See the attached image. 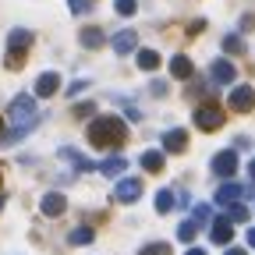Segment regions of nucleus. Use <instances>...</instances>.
Wrapping results in <instances>:
<instances>
[{
	"label": "nucleus",
	"mask_w": 255,
	"mask_h": 255,
	"mask_svg": "<svg viewBox=\"0 0 255 255\" xmlns=\"http://www.w3.org/2000/svg\"><path fill=\"white\" fill-rule=\"evenodd\" d=\"M191 220H195L199 227H202V223L209 220V206H195V209H191Z\"/></svg>",
	"instance_id": "nucleus-28"
},
{
	"label": "nucleus",
	"mask_w": 255,
	"mask_h": 255,
	"mask_svg": "<svg viewBox=\"0 0 255 255\" xmlns=\"http://www.w3.org/2000/svg\"><path fill=\"white\" fill-rule=\"evenodd\" d=\"M227 255H245V248H227Z\"/></svg>",
	"instance_id": "nucleus-33"
},
{
	"label": "nucleus",
	"mask_w": 255,
	"mask_h": 255,
	"mask_svg": "<svg viewBox=\"0 0 255 255\" xmlns=\"http://www.w3.org/2000/svg\"><path fill=\"white\" fill-rule=\"evenodd\" d=\"M85 85H89V82H85V78H78V82H71V85H68V96H78V92H82V89H85Z\"/></svg>",
	"instance_id": "nucleus-30"
},
{
	"label": "nucleus",
	"mask_w": 255,
	"mask_h": 255,
	"mask_svg": "<svg viewBox=\"0 0 255 255\" xmlns=\"http://www.w3.org/2000/svg\"><path fill=\"white\" fill-rule=\"evenodd\" d=\"M82 46H85V50L103 46V32H100V28H85V32H82Z\"/></svg>",
	"instance_id": "nucleus-20"
},
{
	"label": "nucleus",
	"mask_w": 255,
	"mask_h": 255,
	"mask_svg": "<svg viewBox=\"0 0 255 255\" xmlns=\"http://www.w3.org/2000/svg\"><path fill=\"white\" fill-rule=\"evenodd\" d=\"M223 216H227L231 223H245V220H248V209L238 206V202H227V213H223Z\"/></svg>",
	"instance_id": "nucleus-22"
},
{
	"label": "nucleus",
	"mask_w": 255,
	"mask_h": 255,
	"mask_svg": "<svg viewBox=\"0 0 255 255\" xmlns=\"http://www.w3.org/2000/svg\"><path fill=\"white\" fill-rule=\"evenodd\" d=\"M174 206H177V195H174L170 188H159L156 191V213H170Z\"/></svg>",
	"instance_id": "nucleus-17"
},
{
	"label": "nucleus",
	"mask_w": 255,
	"mask_h": 255,
	"mask_svg": "<svg viewBox=\"0 0 255 255\" xmlns=\"http://www.w3.org/2000/svg\"><path fill=\"white\" fill-rule=\"evenodd\" d=\"M184 149H188V131L174 128V131L163 135V152H184Z\"/></svg>",
	"instance_id": "nucleus-12"
},
{
	"label": "nucleus",
	"mask_w": 255,
	"mask_h": 255,
	"mask_svg": "<svg viewBox=\"0 0 255 255\" xmlns=\"http://www.w3.org/2000/svg\"><path fill=\"white\" fill-rule=\"evenodd\" d=\"M138 46V36H135V28H124L114 36V53H131Z\"/></svg>",
	"instance_id": "nucleus-13"
},
{
	"label": "nucleus",
	"mask_w": 255,
	"mask_h": 255,
	"mask_svg": "<svg viewBox=\"0 0 255 255\" xmlns=\"http://www.w3.org/2000/svg\"><path fill=\"white\" fill-rule=\"evenodd\" d=\"M170 75H174V78H191V75H195V64H191V57H184V53L170 57Z\"/></svg>",
	"instance_id": "nucleus-14"
},
{
	"label": "nucleus",
	"mask_w": 255,
	"mask_h": 255,
	"mask_svg": "<svg viewBox=\"0 0 255 255\" xmlns=\"http://www.w3.org/2000/svg\"><path fill=\"white\" fill-rule=\"evenodd\" d=\"M128 138V128H124V121L121 117H96L92 124H89V142L96 145V149H117L121 142Z\"/></svg>",
	"instance_id": "nucleus-1"
},
{
	"label": "nucleus",
	"mask_w": 255,
	"mask_h": 255,
	"mask_svg": "<svg viewBox=\"0 0 255 255\" xmlns=\"http://www.w3.org/2000/svg\"><path fill=\"white\" fill-rule=\"evenodd\" d=\"M57 85H60V75H57V71H43V75L36 78V96H53Z\"/></svg>",
	"instance_id": "nucleus-15"
},
{
	"label": "nucleus",
	"mask_w": 255,
	"mask_h": 255,
	"mask_svg": "<svg viewBox=\"0 0 255 255\" xmlns=\"http://www.w3.org/2000/svg\"><path fill=\"white\" fill-rule=\"evenodd\" d=\"M92 7V0H71V11L75 14H82V11H89Z\"/></svg>",
	"instance_id": "nucleus-29"
},
{
	"label": "nucleus",
	"mask_w": 255,
	"mask_h": 255,
	"mask_svg": "<svg viewBox=\"0 0 255 255\" xmlns=\"http://www.w3.org/2000/svg\"><path fill=\"white\" fill-rule=\"evenodd\" d=\"M184 255H206V252H202V248H188Z\"/></svg>",
	"instance_id": "nucleus-32"
},
{
	"label": "nucleus",
	"mask_w": 255,
	"mask_h": 255,
	"mask_svg": "<svg viewBox=\"0 0 255 255\" xmlns=\"http://www.w3.org/2000/svg\"><path fill=\"white\" fill-rule=\"evenodd\" d=\"M209 78H213L216 85H231V82L238 78V68H234L231 60H216L213 68H209Z\"/></svg>",
	"instance_id": "nucleus-9"
},
{
	"label": "nucleus",
	"mask_w": 255,
	"mask_h": 255,
	"mask_svg": "<svg viewBox=\"0 0 255 255\" xmlns=\"http://www.w3.org/2000/svg\"><path fill=\"white\" fill-rule=\"evenodd\" d=\"M248 245H252V248H255V227H252V231H248Z\"/></svg>",
	"instance_id": "nucleus-34"
},
{
	"label": "nucleus",
	"mask_w": 255,
	"mask_h": 255,
	"mask_svg": "<svg viewBox=\"0 0 255 255\" xmlns=\"http://www.w3.org/2000/svg\"><path fill=\"white\" fill-rule=\"evenodd\" d=\"M32 46V32L28 28H11L7 32V68L18 71L25 64V50Z\"/></svg>",
	"instance_id": "nucleus-3"
},
{
	"label": "nucleus",
	"mask_w": 255,
	"mask_h": 255,
	"mask_svg": "<svg viewBox=\"0 0 255 255\" xmlns=\"http://www.w3.org/2000/svg\"><path fill=\"white\" fill-rule=\"evenodd\" d=\"M223 50L227 53H245V39L238 36V32H231V36H223Z\"/></svg>",
	"instance_id": "nucleus-23"
},
{
	"label": "nucleus",
	"mask_w": 255,
	"mask_h": 255,
	"mask_svg": "<svg viewBox=\"0 0 255 255\" xmlns=\"http://www.w3.org/2000/svg\"><path fill=\"white\" fill-rule=\"evenodd\" d=\"M0 209H4V195H0Z\"/></svg>",
	"instance_id": "nucleus-37"
},
{
	"label": "nucleus",
	"mask_w": 255,
	"mask_h": 255,
	"mask_svg": "<svg viewBox=\"0 0 255 255\" xmlns=\"http://www.w3.org/2000/svg\"><path fill=\"white\" fill-rule=\"evenodd\" d=\"M142 167L145 170H163V152H156V149L142 152Z\"/></svg>",
	"instance_id": "nucleus-21"
},
{
	"label": "nucleus",
	"mask_w": 255,
	"mask_h": 255,
	"mask_svg": "<svg viewBox=\"0 0 255 255\" xmlns=\"http://www.w3.org/2000/svg\"><path fill=\"white\" fill-rule=\"evenodd\" d=\"M138 68L142 71H156L159 68V53L156 50H138Z\"/></svg>",
	"instance_id": "nucleus-19"
},
{
	"label": "nucleus",
	"mask_w": 255,
	"mask_h": 255,
	"mask_svg": "<svg viewBox=\"0 0 255 255\" xmlns=\"http://www.w3.org/2000/svg\"><path fill=\"white\" fill-rule=\"evenodd\" d=\"M92 238H96V234H92V227H78V231H71V238H68V241H71V245H89Z\"/></svg>",
	"instance_id": "nucleus-26"
},
{
	"label": "nucleus",
	"mask_w": 255,
	"mask_h": 255,
	"mask_svg": "<svg viewBox=\"0 0 255 255\" xmlns=\"http://www.w3.org/2000/svg\"><path fill=\"white\" fill-rule=\"evenodd\" d=\"M227 107H231L234 114H248V110L255 107V85H238V89H231Z\"/></svg>",
	"instance_id": "nucleus-5"
},
{
	"label": "nucleus",
	"mask_w": 255,
	"mask_h": 255,
	"mask_svg": "<svg viewBox=\"0 0 255 255\" xmlns=\"http://www.w3.org/2000/svg\"><path fill=\"white\" fill-rule=\"evenodd\" d=\"M43 216H64V209H68V199L60 195V191H46L43 202H39Z\"/></svg>",
	"instance_id": "nucleus-8"
},
{
	"label": "nucleus",
	"mask_w": 255,
	"mask_h": 255,
	"mask_svg": "<svg viewBox=\"0 0 255 255\" xmlns=\"http://www.w3.org/2000/svg\"><path fill=\"white\" fill-rule=\"evenodd\" d=\"M124 167H128V159H124V156H110V159H103V163H100V174H107V177H117Z\"/></svg>",
	"instance_id": "nucleus-18"
},
{
	"label": "nucleus",
	"mask_w": 255,
	"mask_h": 255,
	"mask_svg": "<svg viewBox=\"0 0 255 255\" xmlns=\"http://www.w3.org/2000/svg\"><path fill=\"white\" fill-rule=\"evenodd\" d=\"M0 131H4V117H0Z\"/></svg>",
	"instance_id": "nucleus-36"
},
{
	"label": "nucleus",
	"mask_w": 255,
	"mask_h": 255,
	"mask_svg": "<svg viewBox=\"0 0 255 255\" xmlns=\"http://www.w3.org/2000/svg\"><path fill=\"white\" fill-rule=\"evenodd\" d=\"M248 174H252V184H255V159H252V167H248Z\"/></svg>",
	"instance_id": "nucleus-35"
},
{
	"label": "nucleus",
	"mask_w": 255,
	"mask_h": 255,
	"mask_svg": "<svg viewBox=\"0 0 255 255\" xmlns=\"http://www.w3.org/2000/svg\"><path fill=\"white\" fill-rule=\"evenodd\" d=\"M114 7H117V14H124V18H131V14L138 11V4H135V0H117Z\"/></svg>",
	"instance_id": "nucleus-27"
},
{
	"label": "nucleus",
	"mask_w": 255,
	"mask_h": 255,
	"mask_svg": "<svg viewBox=\"0 0 255 255\" xmlns=\"http://www.w3.org/2000/svg\"><path fill=\"white\" fill-rule=\"evenodd\" d=\"M7 117L14 121V128H25V131H32V128L39 124V110H36V96H28V92L14 96V100H11V110H7Z\"/></svg>",
	"instance_id": "nucleus-2"
},
{
	"label": "nucleus",
	"mask_w": 255,
	"mask_h": 255,
	"mask_svg": "<svg viewBox=\"0 0 255 255\" xmlns=\"http://www.w3.org/2000/svg\"><path fill=\"white\" fill-rule=\"evenodd\" d=\"M191 121L199 124V131H220L223 121H227V114H223L220 107H213V103H206V107H199L195 114H191Z\"/></svg>",
	"instance_id": "nucleus-4"
},
{
	"label": "nucleus",
	"mask_w": 255,
	"mask_h": 255,
	"mask_svg": "<svg viewBox=\"0 0 255 255\" xmlns=\"http://www.w3.org/2000/svg\"><path fill=\"white\" fill-rule=\"evenodd\" d=\"M138 199H142V181H135V177H124L114 188V202H121V206H131Z\"/></svg>",
	"instance_id": "nucleus-6"
},
{
	"label": "nucleus",
	"mask_w": 255,
	"mask_h": 255,
	"mask_svg": "<svg viewBox=\"0 0 255 255\" xmlns=\"http://www.w3.org/2000/svg\"><path fill=\"white\" fill-rule=\"evenodd\" d=\"M138 255H174V252H170V245H167V241H152V245H145Z\"/></svg>",
	"instance_id": "nucleus-25"
},
{
	"label": "nucleus",
	"mask_w": 255,
	"mask_h": 255,
	"mask_svg": "<svg viewBox=\"0 0 255 255\" xmlns=\"http://www.w3.org/2000/svg\"><path fill=\"white\" fill-rule=\"evenodd\" d=\"M195 234H199V223L195 220H184L181 227H177V238L181 241H195Z\"/></svg>",
	"instance_id": "nucleus-24"
},
{
	"label": "nucleus",
	"mask_w": 255,
	"mask_h": 255,
	"mask_svg": "<svg viewBox=\"0 0 255 255\" xmlns=\"http://www.w3.org/2000/svg\"><path fill=\"white\" fill-rule=\"evenodd\" d=\"M92 110H96V107H92V103H85V107H75V114H78V117H89V114H92Z\"/></svg>",
	"instance_id": "nucleus-31"
},
{
	"label": "nucleus",
	"mask_w": 255,
	"mask_h": 255,
	"mask_svg": "<svg viewBox=\"0 0 255 255\" xmlns=\"http://www.w3.org/2000/svg\"><path fill=\"white\" fill-rule=\"evenodd\" d=\"M231 234H234V223H231L227 216H216V220H213V231H209V238H213L216 245H227V241H231Z\"/></svg>",
	"instance_id": "nucleus-11"
},
{
	"label": "nucleus",
	"mask_w": 255,
	"mask_h": 255,
	"mask_svg": "<svg viewBox=\"0 0 255 255\" xmlns=\"http://www.w3.org/2000/svg\"><path fill=\"white\" fill-rule=\"evenodd\" d=\"M245 195H248V188H241V184H234V181L227 177V184L216 191V202H220V206H227V202H238V199H245Z\"/></svg>",
	"instance_id": "nucleus-10"
},
{
	"label": "nucleus",
	"mask_w": 255,
	"mask_h": 255,
	"mask_svg": "<svg viewBox=\"0 0 255 255\" xmlns=\"http://www.w3.org/2000/svg\"><path fill=\"white\" fill-rule=\"evenodd\" d=\"M209 167H213V174H220V177H234V170H238V152H234V149L216 152Z\"/></svg>",
	"instance_id": "nucleus-7"
},
{
	"label": "nucleus",
	"mask_w": 255,
	"mask_h": 255,
	"mask_svg": "<svg viewBox=\"0 0 255 255\" xmlns=\"http://www.w3.org/2000/svg\"><path fill=\"white\" fill-rule=\"evenodd\" d=\"M57 156H60V159H68V163H75L78 170H96V167H92V159H85V156H82L78 149H71V145H64Z\"/></svg>",
	"instance_id": "nucleus-16"
}]
</instances>
